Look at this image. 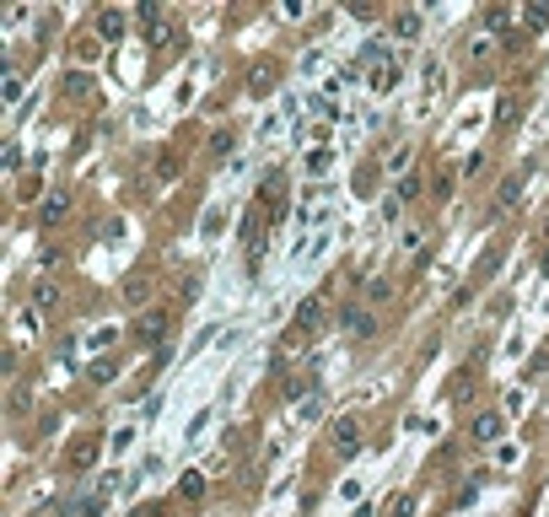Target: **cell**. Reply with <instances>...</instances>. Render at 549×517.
I'll return each instance as SVG.
<instances>
[{"label":"cell","mask_w":549,"mask_h":517,"mask_svg":"<svg viewBox=\"0 0 549 517\" xmlns=\"http://www.w3.org/2000/svg\"><path fill=\"white\" fill-rule=\"evenodd\" d=\"M393 81H399V65H388V70H377V92H388Z\"/></svg>","instance_id":"cell-12"},{"label":"cell","mask_w":549,"mask_h":517,"mask_svg":"<svg viewBox=\"0 0 549 517\" xmlns=\"http://www.w3.org/2000/svg\"><path fill=\"white\" fill-rule=\"evenodd\" d=\"M393 27H399V33H404V38H415V33H420V17H409V11H404V17L393 22Z\"/></svg>","instance_id":"cell-11"},{"label":"cell","mask_w":549,"mask_h":517,"mask_svg":"<svg viewBox=\"0 0 549 517\" xmlns=\"http://www.w3.org/2000/svg\"><path fill=\"white\" fill-rule=\"evenodd\" d=\"M474 436H479V442H495V436H501V415H479V420H474Z\"/></svg>","instance_id":"cell-5"},{"label":"cell","mask_w":549,"mask_h":517,"mask_svg":"<svg viewBox=\"0 0 549 517\" xmlns=\"http://www.w3.org/2000/svg\"><path fill=\"white\" fill-rule=\"evenodd\" d=\"M97 27H102V38H119V33H124V11H102Z\"/></svg>","instance_id":"cell-6"},{"label":"cell","mask_w":549,"mask_h":517,"mask_svg":"<svg viewBox=\"0 0 549 517\" xmlns=\"http://www.w3.org/2000/svg\"><path fill=\"white\" fill-rule=\"evenodd\" d=\"M178 491H183L189 501H194V496H205V475H183V485H178Z\"/></svg>","instance_id":"cell-9"},{"label":"cell","mask_w":549,"mask_h":517,"mask_svg":"<svg viewBox=\"0 0 549 517\" xmlns=\"http://www.w3.org/2000/svg\"><path fill=\"white\" fill-rule=\"evenodd\" d=\"M54 302H60V291H54V286H38V291H33V308H54Z\"/></svg>","instance_id":"cell-10"},{"label":"cell","mask_w":549,"mask_h":517,"mask_svg":"<svg viewBox=\"0 0 549 517\" xmlns=\"http://www.w3.org/2000/svg\"><path fill=\"white\" fill-rule=\"evenodd\" d=\"M162 329H167V312H145L141 324H135V340H141V345H157Z\"/></svg>","instance_id":"cell-1"},{"label":"cell","mask_w":549,"mask_h":517,"mask_svg":"<svg viewBox=\"0 0 549 517\" xmlns=\"http://www.w3.org/2000/svg\"><path fill=\"white\" fill-rule=\"evenodd\" d=\"M544 275H549V253H544Z\"/></svg>","instance_id":"cell-13"},{"label":"cell","mask_w":549,"mask_h":517,"mask_svg":"<svg viewBox=\"0 0 549 517\" xmlns=\"http://www.w3.org/2000/svg\"><path fill=\"white\" fill-rule=\"evenodd\" d=\"M318 312H324V308H318V296H312V302L296 312V329H312V324H318Z\"/></svg>","instance_id":"cell-8"},{"label":"cell","mask_w":549,"mask_h":517,"mask_svg":"<svg viewBox=\"0 0 549 517\" xmlns=\"http://www.w3.org/2000/svg\"><path fill=\"white\" fill-rule=\"evenodd\" d=\"M334 447H340V453H356V447H361V431H356V420H340V426H334Z\"/></svg>","instance_id":"cell-3"},{"label":"cell","mask_w":549,"mask_h":517,"mask_svg":"<svg viewBox=\"0 0 549 517\" xmlns=\"http://www.w3.org/2000/svg\"><path fill=\"white\" fill-rule=\"evenodd\" d=\"M65 210H70V194H65V189H49V200H43V221H65Z\"/></svg>","instance_id":"cell-2"},{"label":"cell","mask_w":549,"mask_h":517,"mask_svg":"<svg viewBox=\"0 0 549 517\" xmlns=\"http://www.w3.org/2000/svg\"><path fill=\"white\" fill-rule=\"evenodd\" d=\"M345 329L350 334H372V312L366 308H345Z\"/></svg>","instance_id":"cell-4"},{"label":"cell","mask_w":549,"mask_h":517,"mask_svg":"<svg viewBox=\"0 0 549 517\" xmlns=\"http://www.w3.org/2000/svg\"><path fill=\"white\" fill-rule=\"evenodd\" d=\"M517 194H523V178H507V184H501V194H495V210H507Z\"/></svg>","instance_id":"cell-7"}]
</instances>
